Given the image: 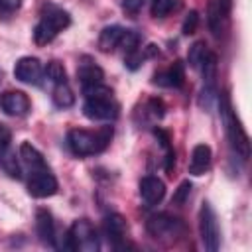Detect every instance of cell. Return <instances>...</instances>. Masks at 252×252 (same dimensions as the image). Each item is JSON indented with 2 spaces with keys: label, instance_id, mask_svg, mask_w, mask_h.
Returning <instances> with one entry per match:
<instances>
[{
  "label": "cell",
  "instance_id": "cell-1",
  "mask_svg": "<svg viewBox=\"0 0 252 252\" xmlns=\"http://www.w3.org/2000/svg\"><path fill=\"white\" fill-rule=\"evenodd\" d=\"M112 134H114L112 126H100L96 130L73 128V130L67 132V146L79 158L96 156V154L104 152L110 146Z\"/></svg>",
  "mask_w": 252,
  "mask_h": 252
},
{
  "label": "cell",
  "instance_id": "cell-2",
  "mask_svg": "<svg viewBox=\"0 0 252 252\" xmlns=\"http://www.w3.org/2000/svg\"><path fill=\"white\" fill-rule=\"evenodd\" d=\"M85 94V104H83V114L91 120H114L118 116V102L114 100L112 91L104 85H91L83 87Z\"/></svg>",
  "mask_w": 252,
  "mask_h": 252
},
{
  "label": "cell",
  "instance_id": "cell-3",
  "mask_svg": "<svg viewBox=\"0 0 252 252\" xmlns=\"http://www.w3.org/2000/svg\"><path fill=\"white\" fill-rule=\"evenodd\" d=\"M219 110H220V120L224 124V130H226V138H228V144L232 148V152L242 158V159H248L250 156V140L232 108V102H230V94L228 93H222L219 96Z\"/></svg>",
  "mask_w": 252,
  "mask_h": 252
},
{
  "label": "cell",
  "instance_id": "cell-4",
  "mask_svg": "<svg viewBox=\"0 0 252 252\" xmlns=\"http://www.w3.org/2000/svg\"><path fill=\"white\" fill-rule=\"evenodd\" d=\"M71 24V16L63 10L57 8L53 4H45L41 18L37 22V26L33 28V41L37 45H47L49 41L55 39V35L59 32H63L67 26Z\"/></svg>",
  "mask_w": 252,
  "mask_h": 252
},
{
  "label": "cell",
  "instance_id": "cell-5",
  "mask_svg": "<svg viewBox=\"0 0 252 252\" xmlns=\"http://www.w3.org/2000/svg\"><path fill=\"white\" fill-rule=\"evenodd\" d=\"M199 232H201L203 246L209 252H217L220 246V228H219L217 215L209 203H203L199 211Z\"/></svg>",
  "mask_w": 252,
  "mask_h": 252
},
{
  "label": "cell",
  "instance_id": "cell-6",
  "mask_svg": "<svg viewBox=\"0 0 252 252\" xmlns=\"http://www.w3.org/2000/svg\"><path fill=\"white\" fill-rule=\"evenodd\" d=\"M71 240V250H83V252H96L98 250V236L91 220L79 219L71 224L67 230Z\"/></svg>",
  "mask_w": 252,
  "mask_h": 252
},
{
  "label": "cell",
  "instance_id": "cell-7",
  "mask_svg": "<svg viewBox=\"0 0 252 252\" xmlns=\"http://www.w3.org/2000/svg\"><path fill=\"white\" fill-rule=\"evenodd\" d=\"M28 191L32 197L35 199H45L57 193V179L55 175L49 171L47 165L30 169V177H28Z\"/></svg>",
  "mask_w": 252,
  "mask_h": 252
},
{
  "label": "cell",
  "instance_id": "cell-8",
  "mask_svg": "<svg viewBox=\"0 0 252 252\" xmlns=\"http://www.w3.org/2000/svg\"><path fill=\"white\" fill-rule=\"evenodd\" d=\"M146 228L154 238H177L183 234L185 226L177 217H171L167 213L152 215L146 220Z\"/></svg>",
  "mask_w": 252,
  "mask_h": 252
},
{
  "label": "cell",
  "instance_id": "cell-9",
  "mask_svg": "<svg viewBox=\"0 0 252 252\" xmlns=\"http://www.w3.org/2000/svg\"><path fill=\"white\" fill-rule=\"evenodd\" d=\"M0 108L8 116H26L32 108V102L24 91H4L0 93Z\"/></svg>",
  "mask_w": 252,
  "mask_h": 252
},
{
  "label": "cell",
  "instance_id": "cell-10",
  "mask_svg": "<svg viewBox=\"0 0 252 252\" xmlns=\"http://www.w3.org/2000/svg\"><path fill=\"white\" fill-rule=\"evenodd\" d=\"M14 75L26 85H37L43 77V67L37 57H22L14 65Z\"/></svg>",
  "mask_w": 252,
  "mask_h": 252
},
{
  "label": "cell",
  "instance_id": "cell-11",
  "mask_svg": "<svg viewBox=\"0 0 252 252\" xmlns=\"http://www.w3.org/2000/svg\"><path fill=\"white\" fill-rule=\"evenodd\" d=\"M140 197L146 205H158L165 197V183L156 175H146L140 181Z\"/></svg>",
  "mask_w": 252,
  "mask_h": 252
},
{
  "label": "cell",
  "instance_id": "cell-12",
  "mask_svg": "<svg viewBox=\"0 0 252 252\" xmlns=\"http://www.w3.org/2000/svg\"><path fill=\"white\" fill-rule=\"evenodd\" d=\"M77 77H79V81H81L83 87H91V85L102 83L104 73H102V69L91 57H83L81 63H79V67H77Z\"/></svg>",
  "mask_w": 252,
  "mask_h": 252
},
{
  "label": "cell",
  "instance_id": "cell-13",
  "mask_svg": "<svg viewBox=\"0 0 252 252\" xmlns=\"http://www.w3.org/2000/svg\"><path fill=\"white\" fill-rule=\"evenodd\" d=\"M211 159H213V152L207 144H197L191 152V159H189V173L191 175H203L209 167H211Z\"/></svg>",
  "mask_w": 252,
  "mask_h": 252
},
{
  "label": "cell",
  "instance_id": "cell-14",
  "mask_svg": "<svg viewBox=\"0 0 252 252\" xmlns=\"http://www.w3.org/2000/svg\"><path fill=\"white\" fill-rule=\"evenodd\" d=\"M35 230H37V236L43 244L55 246V224H53V217H51L49 211L37 209V213H35Z\"/></svg>",
  "mask_w": 252,
  "mask_h": 252
},
{
  "label": "cell",
  "instance_id": "cell-15",
  "mask_svg": "<svg viewBox=\"0 0 252 252\" xmlns=\"http://www.w3.org/2000/svg\"><path fill=\"white\" fill-rule=\"evenodd\" d=\"M126 220L120 217V215H108L104 219V232L108 236V240L112 242V246L120 248L122 242H124V236H126Z\"/></svg>",
  "mask_w": 252,
  "mask_h": 252
},
{
  "label": "cell",
  "instance_id": "cell-16",
  "mask_svg": "<svg viewBox=\"0 0 252 252\" xmlns=\"http://www.w3.org/2000/svg\"><path fill=\"white\" fill-rule=\"evenodd\" d=\"M154 83H156V85H161V87H175V89L183 87V83H185V69H183V63H181V61H175L167 71L156 73Z\"/></svg>",
  "mask_w": 252,
  "mask_h": 252
},
{
  "label": "cell",
  "instance_id": "cell-17",
  "mask_svg": "<svg viewBox=\"0 0 252 252\" xmlns=\"http://www.w3.org/2000/svg\"><path fill=\"white\" fill-rule=\"evenodd\" d=\"M124 35V28L120 26H106L98 35V49L100 51H112L120 45Z\"/></svg>",
  "mask_w": 252,
  "mask_h": 252
},
{
  "label": "cell",
  "instance_id": "cell-18",
  "mask_svg": "<svg viewBox=\"0 0 252 252\" xmlns=\"http://www.w3.org/2000/svg\"><path fill=\"white\" fill-rule=\"evenodd\" d=\"M20 158L28 165V171L30 169H35V167H41V165H47L45 159H43V156L39 154V150L35 146H32L30 142H22L20 144Z\"/></svg>",
  "mask_w": 252,
  "mask_h": 252
},
{
  "label": "cell",
  "instance_id": "cell-19",
  "mask_svg": "<svg viewBox=\"0 0 252 252\" xmlns=\"http://www.w3.org/2000/svg\"><path fill=\"white\" fill-rule=\"evenodd\" d=\"M0 167H2L10 177H16V179H18V177L22 175L20 163H18V159H16V152L10 148V144L0 150Z\"/></svg>",
  "mask_w": 252,
  "mask_h": 252
},
{
  "label": "cell",
  "instance_id": "cell-20",
  "mask_svg": "<svg viewBox=\"0 0 252 252\" xmlns=\"http://www.w3.org/2000/svg\"><path fill=\"white\" fill-rule=\"evenodd\" d=\"M53 102H55L59 108H69V106H73L75 94H73V91L69 89L67 83L55 85V89H53Z\"/></svg>",
  "mask_w": 252,
  "mask_h": 252
},
{
  "label": "cell",
  "instance_id": "cell-21",
  "mask_svg": "<svg viewBox=\"0 0 252 252\" xmlns=\"http://www.w3.org/2000/svg\"><path fill=\"white\" fill-rule=\"evenodd\" d=\"M222 18H224V14L217 6V2H209V6H207V24H209V30L213 32V35H220Z\"/></svg>",
  "mask_w": 252,
  "mask_h": 252
},
{
  "label": "cell",
  "instance_id": "cell-22",
  "mask_svg": "<svg viewBox=\"0 0 252 252\" xmlns=\"http://www.w3.org/2000/svg\"><path fill=\"white\" fill-rule=\"evenodd\" d=\"M207 53H209V51H207L205 41H195V43L189 47V53H187V61H189V65H191L193 69H201V65H203Z\"/></svg>",
  "mask_w": 252,
  "mask_h": 252
},
{
  "label": "cell",
  "instance_id": "cell-23",
  "mask_svg": "<svg viewBox=\"0 0 252 252\" xmlns=\"http://www.w3.org/2000/svg\"><path fill=\"white\" fill-rule=\"evenodd\" d=\"M45 75H47L55 85L67 83V71H65V67H63L59 61H49L47 67H45Z\"/></svg>",
  "mask_w": 252,
  "mask_h": 252
},
{
  "label": "cell",
  "instance_id": "cell-24",
  "mask_svg": "<svg viewBox=\"0 0 252 252\" xmlns=\"http://www.w3.org/2000/svg\"><path fill=\"white\" fill-rule=\"evenodd\" d=\"M175 6H177V0H154L152 2V16L154 18H165Z\"/></svg>",
  "mask_w": 252,
  "mask_h": 252
},
{
  "label": "cell",
  "instance_id": "cell-25",
  "mask_svg": "<svg viewBox=\"0 0 252 252\" xmlns=\"http://www.w3.org/2000/svg\"><path fill=\"white\" fill-rule=\"evenodd\" d=\"M163 102L159 100V98H150L148 102H146V114L150 116V120H161V116H163Z\"/></svg>",
  "mask_w": 252,
  "mask_h": 252
},
{
  "label": "cell",
  "instance_id": "cell-26",
  "mask_svg": "<svg viewBox=\"0 0 252 252\" xmlns=\"http://www.w3.org/2000/svg\"><path fill=\"white\" fill-rule=\"evenodd\" d=\"M197 26H199V14H197L195 10H191V12L185 16V20H183V26H181V32H183V35H191V33H195Z\"/></svg>",
  "mask_w": 252,
  "mask_h": 252
},
{
  "label": "cell",
  "instance_id": "cell-27",
  "mask_svg": "<svg viewBox=\"0 0 252 252\" xmlns=\"http://www.w3.org/2000/svg\"><path fill=\"white\" fill-rule=\"evenodd\" d=\"M22 6V0H0V16L8 18L10 14L18 12Z\"/></svg>",
  "mask_w": 252,
  "mask_h": 252
},
{
  "label": "cell",
  "instance_id": "cell-28",
  "mask_svg": "<svg viewBox=\"0 0 252 252\" xmlns=\"http://www.w3.org/2000/svg\"><path fill=\"white\" fill-rule=\"evenodd\" d=\"M189 193H191V183H189V181H183V183L177 187L175 195H173V203H175V205H183L185 199L189 197Z\"/></svg>",
  "mask_w": 252,
  "mask_h": 252
},
{
  "label": "cell",
  "instance_id": "cell-29",
  "mask_svg": "<svg viewBox=\"0 0 252 252\" xmlns=\"http://www.w3.org/2000/svg\"><path fill=\"white\" fill-rule=\"evenodd\" d=\"M144 6V0H124L122 2V8L128 12V14H138Z\"/></svg>",
  "mask_w": 252,
  "mask_h": 252
},
{
  "label": "cell",
  "instance_id": "cell-30",
  "mask_svg": "<svg viewBox=\"0 0 252 252\" xmlns=\"http://www.w3.org/2000/svg\"><path fill=\"white\" fill-rule=\"evenodd\" d=\"M10 144V128L6 124H0V150Z\"/></svg>",
  "mask_w": 252,
  "mask_h": 252
},
{
  "label": "cell",
  "instance_id": "cell-31",
  "mask_svg": "<svg viewBox=\"0 0 252 252\" xmlns=\"http://www.w3.org/2000/svg\"><path fill=\"white\" fill-rule=\"evenodd\" d=\"M217 6H219L220 12L226 16V14L230 12V8H232V0H217Z\"/></svg>",
  "mask_w": 252,
  "mask_h": 252
},
{
  "label": "cell",
  "instance_id": "cell-32",
  "mask_svg": "<svg viewBox=\"0 0 252 252\" xmlns=\"http://www.w3.org/2000/svg\"><path fill=\"white\" fill-rule=\"evenodd\" d=\"M0 81H2V69H0Z\"/></svg>",
  "mask_w": 252,
  "mask_h": 252
}]
</instances>
